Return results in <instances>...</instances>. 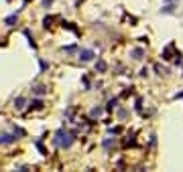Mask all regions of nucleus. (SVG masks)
I'll list each match as a JSON object with an SVG mask.
<instances>
[{
	"label": "nucleus",
	"mask_w": 183,
	"mask_h": 172,
	"mask_svg": "<svg viewBox=\"0 0 183 172\" xmlns=\"http://www.w3.org/2000/svg\"><path fill=\"white\" fill-rule=\"evenodd\" d=\"M55 146H59V148H69V146L73 144V134L71 132H65V130H59L57 134L53 138Z\"/></svg>",
	"instance_id": "obj_1"
},
{
	"label": "nucleus",
	"mask_w": 183,
	"mask_h": 172,
	"mask_svg": "<svg viewBox=\"0 0 183 172\" xmlns=\"http://www.w3.org/2000/svg\"><path fill=\"white\" fill-rule=\"evenodd\" d=\"M16 140H19L16 138V130H14V134H0V146H10Z\"/></svg>",
	"instance_id": "obj_2"
},
{
	"label": "nucleus",
	"mask_w": 183,
	"mask_h": 172,
	"mask_svg": "<svg viewBox=\"0 0 183 172\" xmlns=\"http://www.w3.org/2000/svg\"><path fill=\"white\" fill-rule=\"evenodd\" d=\"M94 57H96V53H94V51H92V49H81V51H80V59H81V61H84V63L92 61V59H94Z\"/></svg>",
	"instance_id": "obj_3"
},
{
	"label": "nucleus",
	"mask_w": 183,
	"mask_h": 172,
	"mask_svg": "<svg viewBox=\"0 0 183 172\" xmlns=\"http://www.w3.org/2000/svg\"><path fill=\"white\" fill-rule=\"evenodd\" d=\"M173 12H175V4H165L161 8V14H173Z\"/></svg>",
	"instance_id": "obj_4"
},
{
	"label": "nucleus",
	"mask_w": 183,
	"mask_h": 172,
	"mask_svg": "<svg viewBox=\"0 0 183 172\" xmlns=\"http://www.w3.org/2000/svg\"><path fill=\"white\" fill-rule=\"evenodd\" d=\"M142 55H145V51H142L141 47H136V49L132 51V59H136V61H141V59H142Z\"/></svg>",
	"instance_id": "obj_5"
},
{
	"label": "nucleus",
	"mask_w": 183,
	"mask_h": 172,
	"mask_svg": "<svg viewBox=\"0 0 183 172\" xmlns=\"http://www.w3.org/2000/svg\"><path fill=\"white\" fill-rule=\"evenodd\" d=\"M33 93H35V95H45L47 89L43 87V85H37V87H33Z\"/></svg>",
	"instance_id": "obj_6"
},
{
	"label": "nucleus",
	"mask_w": 183,
	"mask_h": 172,
	"mask_svg": "<svg viewBox=\"0 0 183 172\" xmlns=\"http://www.w3.org/2000/svg\"><path fill=\"white\" fill-rule=\"evenodd\" d=\"M25 103H27V101H25V97H16V99H14V107H16V109H23Z\"/></svg>",
	"instance_id": "obj_7"
},
{
	"label": "nucleus",
	"mask_w": 183,
	"mask_h": 172,
	"mask_svg": "<svg viewBox=\"0 0 183 172\" xmlns=\"http://www.w3.org/2000/svg\"><path fill=\"white\" fill-rule=\"evenodd\" d=\"M30 107H33V109H41V107H43V101L41 99H33V101H30Z\"/></svg>",
	"instance_id": "obj_8"
},
{
	"label": "nucleus",
	"mask_w": 183,
	"mask_h": 172,
	"mask_svg": "<svg viewBox=\"0 0 183 172\" xmlns=\"http://www.w3.org/2000/svg\"><path fill=\"white\" fill-rule=\"evenodd\" d=\"M96 71H106V63L98 61V63H96Z\"/></svg>",
	"instance_id": "obj_9"
},
{
	"label": "nucleus",
	"mask_w": 183,
	"mask_h": 172,
	"mask_svg": "<svg viewBox=\"0 0 183 172\" xmlns=\"http://www.w3.org/2000/svg\"><path fill=\"white\" fill-rule=\"evenodd\" d=\"M102 114V109H100V107H96V109H92V118H96V115H100Z\"/></svg>",
	"instance_id": "obj_10"
},
{
	"label": "nucleus",
	"mask_w": 183,
	"mask_h": 172,
	"mask_svg": "<svg viewBox=\"0 0 183 172\" xmlns=\"http://www.w3.org/2000/svg\"><path fill=\"white\" fill-rule=\"evenodd\" d=\"M14 20H16V16H10V18H6V24H8V27H10V24L14 23Z\"/></svg>",
	"instance_id": "obj_11"
}]
</instances>
